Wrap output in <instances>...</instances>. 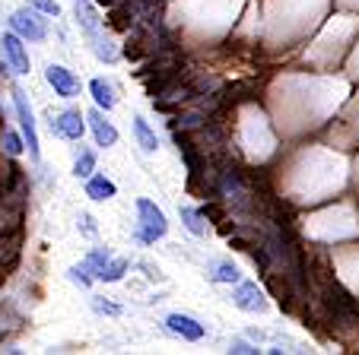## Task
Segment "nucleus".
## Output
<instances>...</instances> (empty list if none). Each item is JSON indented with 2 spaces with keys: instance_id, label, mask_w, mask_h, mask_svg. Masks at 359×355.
Segmentation results:
<instances>
[{
  "instance_id": "412c9836",
  "label": "nucleus",
  "mask_w": 359,
  "mask_h": 355,
  "mask_svg": "<svg viewBox=\"0 0 359 355\" xmlns=\"http://www.w3.org/2000/svg\"><path fill=\"white\" fill-rule=\"evenodd\" d=\"M89 92H93V99H95V105L99 108H115V102H118V95H115V86L111 83H105V80H93L89 83Z\"/></svg>"
},
{
  "instance_id": "7ed1b4c3",
  "label": "nucleus",
  "mask_w": 359,
  "mask_h": 355,
  "mask_svg": "<svg viewBox=\"0 0 359 355\" xmlns=\"http://www.w3.org/2000/svg\"><path fill=\"white\" fill-rule=\"evenodd\" d=\"M359 32V16L353 13H337L327 20V26L321 29V35L309 45L305 51V64H312L318 70H327L344 57V51L350 48L353 35Z\"/></svg>"
},
{
  "instance_id": "6e6552de",
  "label": "nucleus",
  "mask_w": 359,
  "mask_h": 355,
  "mask_svg": "<svg viewBox=\"0 0 359 355\" xmlns=\"http://www.w3.org/2000/svg\"><path fill=\"white\" fill-rule=\"evenodd\" d=\"M76 20H80L83 35H86V41L93 45L95 57L105 61V64H115L118 61V48L109 35L99 32V22H95V13H93V7H89V0H76Z\"/></svg>"
},
{
  "instance_id": "f8f14e48",
  "label": "nucleus",
  "mask_w": 359,
  "mask_h": 355,
  "mask_svg": "<svg viewBox=\"0 0 359 355\" xmlns=\"http://www.w3.org/2000/svg\"><path fill=\"white\" fill-rule=\"evenodd\" d=\"M10 29H13L16 35H22V39H29V41H45V35H48L45 22H41V16L35 13V10H13V16H10Z\"/></svg>"
},
{
  "instance_id": "c756f323",
  "label": "nucleus",
  "mask_w": 359,
  "mask_h": 355,
  "mask_svg": "<svg viewBox=\"0 0 359 355\" xmlns=\"http://www.w3.org/2000/svg\"><path fill=\"white\" fill-rule=\"evenodd\" d=\"M80 219H83V232H86V235H95V225H93V219H89L86 213H83Z\"/></svg>"
},
{
  "instance_id": "6ab92c4d",
  "label": "nucleus",
  "mask_w": 359,
  "mask_h": 355,
  "mask_svg": "<svg viewBox=\"0 0 359 355\" xmlns=\"http://www.w3.org/2000/svg\"><path fill=\"white\" fill-rule=\"evenodd\" d=\"M128 270H130V263L124 260V257H115V254H111L109 260H105V267L95 273V279H99V282H118L124 273H128Z\"/></svg>"
},
{
  "instance_id": "f03ea898",
  "label": "nucleus",
  "mask_w": 359,
  "mask_h": 355,
  "mask_svg": "<svg viewBox=\"0 0 359 355\" xmlns=\"http://www.w3.org/2000/svg\"><path fill=\"white\" fill-rule=\"evenodd\" d=\"M280 190H286V200L309 207L327 197L340 194L346 184V159L325 146H302L280 165L277 178Z\"/></svg>"
},
{
  "instance_id": "0eeeda50",
  "label": "nucleus",
  "mask_w": 359,
  "mask_h": 355,
  "mask_svg": "<svg viewBox=\"0 0 359 355\" xmlns=\"http://www.w3.org/2000/svg\"><path fill=\"white\" fill-rule=\"evenodd\" d=\"M327 146L340 149V153L359 146V95H353V99L346 102L340 118L331 124V130H327Z\"/></svg>"
},
{
  "instance_id": "dca6fc26",
  "label": "nucleus",
  "mask_w": 359,
  "mask_h": 355,
  "mask_svg": "<svg viewBox=\"0 0 359 355\" xmlns=\"http://www.w3.org/2000/svg\"><path fill=\"white\" fill-rule=\"evenodd\" d=\"M165 327H169L175 336L188 340V342H197V340H203V336H207V327H203L201 321H194L191 314H169V317H165Z\"/></svg>"
},
{
  "instance_id": "bb28decb",
  "label": "nucleus",
  "mask_w": 359,
  "mask_h": 355,
  "mask_svg": "<svg viewBox=\"0 0 359 355\" xmlns=\"http://www.w3.org/2000/svg\"><path fill=\"white\" fill-rule=\"evenodd\" d=\"M93 308L99 311V314H111V317H118V314H121V308H118V305H111V302H102V298H93Z\"/></svg>"
},
{
  "instance_id": "aec40b11",
  "label": "nucleus",
  "mask_w": 359,
  "mask_h": 355,
  "mask_svg": "<svg viewBox=\"0 0 359 355\" xmlns=\"http://www.w3.org/2000/svg\"><path fill=\"white\" fill-rule=\"evenodd\" d=\"M210 276L217 282H226V286L242 282V273H238V267L232 260H210Z\"/></svg>"
},
{
  "instance_id": "2eb2a0df",
  "label": "nucleus",
  "mask_w": 359,
  "mask_h": 355,
  "mask_svg": "<svg viewBox=\"0 0 359 355\" xmlns=\"http://www.w3.org/2000/svg\"><path fill=\"white\" fill-rule=\"evenodd\" d=\"M22 35L16 32H7L4 35V57L10 61V67H13V74L26 76L29 74V54H26V45H22Z\"/></svg>"
},
{
  "instance_id": "ddd939ff",
  "label": "nucleus",
  "mask_w": 359,
  "mask_h": 355,
  "mask_svg": "<svg viewBox=\"0 0 359 355\" xmlns=\"http://www.w3.org/2000/svg\"><path fill=\"white\" fill-rule=\"evenodd\" d=\"M83 130H86V114H80L76 108H67V111L55 114L51 118V134L64 137V140H80Z\"/></svg>"
},
{
  "instance_id": "9b49d317",
  "label": "nucleus",
  "mask_w": 359,
  "mask_h": 355,
  "mask_svg": "<svg viewBox=\"0 0 359 355\" xmlns=\"http://www.w3.org/2000/svg\"><path fill=\"white\" fill-rule=\"evenodd\" d=\"M232 305L238 311H248V314H264L267 311V298L255 282H236L232 286Z\"/></svg>"
},
{
  "instance_id": "9d476101",
  "label": "nucleus",
  "mask_w": 359,
  "mask_h": 355,
  "mask_svg": "<svg viewBox=\"0 0 359 355\" xmlns=\"http://www.w3.org/2000/svg\"><path fill=\"white\" fill-rule=\"evenodd\" d=\"M13 105H16V114H20V127H22V137H26L29 155L39 159V130H35V114H32V105H29V99H26L22 89H13Z\"/></svg>"
},
{
  "instance_id": "4468645a",
  "label": "nucleus",
  "mask_w": 359,
  "mask_h": 355,
  "mask_svg": "<svg viewBox=\"0 0 359 355\" xmlns=\"http://www.w3.org/2000/svg\"><path fill=\"white\" fill-rule=\"evenodd\" d=\"M45 80L51 83L55 95H61V99H76V95H80V80L74 76V70L61 67V64H48Z\"/></svg>"
},
{
  "instance_id": "f3484780",
  "label": "nucleus",
  "mask_w": 359,
  "mask_h": 355,
  "mask_svg": "<svg viewBox=\"0 0 359 355\" xmlns=\"http://www.w3.org/2000/svg\"><path fill=\"white\" fill-rule=\"evenodd\" d=\"M86 124H89V130H93V137H95V143H99V146L109 149V146H115V143H118V130L105 121V114H102V111H95V108H93V111H86Z\"/></svg>"
},
{
  "instance_id": "c85d7f7f",
  "label": "nucleus",
  "mask_w": 359,
  "mask_h": 355,
  "mask_svg": "<svg viewBox=\"0 0 359 355\" xmlns=\"http://www.w3.org/2000/svg\"><path fill=\"white\" fill-rule=\"evenodd\" d=\"M350 76L359 80V48H356V54H353V61H350Z\"/></svg>"
},
{
  "instance_id": "f257e3e1",
  "label": "nucleus",
  "mask_w": 359,
  "mask_h": 355,
  "mask_svg": "<svg viewBox=\"0 0 359 355\" xmlns=\"http://www.w3.org/2000/svg\"><path fill=\"white\" fill-rule=\"evenodd\" d=\"M350 92L340 76H309V74H280L271 83V114L283 137H299L315 130L344 105Z\"/></svg>"
},
{
  "instance_id": "7c9ffc66",
  "label": "nucleus",
  "mask_w": 359,
  "mask_h": 355,
  "mask_svg": "<svg viewBox=\"0 0 359 355\" xmlns=\"http://www.w3.org/2000/svg\"><path fill=\"white\" fill-rule=\"evenodd\" d=\"M353 184H356V190H359V155H356V162H353Z\"/></svg>"
},
{
  "instance_id": "2f4dec72",
  "label": "nucleus",
  "mask_w": 359,
  "mask_h": 355,
  "mask_svg": "<svg viewBox=\"0 0 359 355\" xmlns=\"http://www.w3.org/2000/svg\"><path fill=\"white\" fill-rule=\"evenodd\" d=\"M340 7H353V10H359V0H340Z\"/></svg>"
},
{
  "instance_id": "4be33fe9",
  "label": "nucleus",
  "mask_w": 359,
  "mask_h": 355,
  "mask_svg": "<svg viewBox=\"0 0 359 355\" xmlns=\"http://www.w3.org/2000/svg\"><path fill=\"white\" fill-rule=\"evenodd\" d=\"M178 213H182V222H184V228H188L191 235H197V238L207 235V222H203V216H201V209L197 207H178Z\"/></svg>"
},
{
  "instance_id": "1a4fd4ad",
  "label": "nucleus",
  "mask_w": 359,
  "mask_h": 355,
  "mask_svg": "<svg viewBox=\"0 0 359 355\" xmlns=\"http://www.w3.org/2000/svg\"><path fill=\"white\" fill-rule=\"evenodd\" d=\"M331 260H334V270H337V279L344 282L353 295H359V244L334 248Z\"/></svg>"
},
{
  "instance_id": "423d86ee",
  "label": "nucleus",
  "mask_w": 359,
  "mask_h": 355,
  "mask_svg": "<svg viewBox=\"0 0 359 355\" xmlns=\"http://www.w3.org/2000/svg\"><path fill=\"white\" fill-rule=\"evenodd\" d=\"M137 207V225H134V238L140 244H156L165 232H169V222H165V213L156 207L153 200L140 197L134 203Z\"/></svg>"
},
{
  "instance_id": "20e7f679",
  "label": "nucleus",
  "mask_w": 359,
  "mask_h": 355,
  "mask_svg": "<svg viewBox=\"0 0 359 355\" xmlns=\"http://www.w3.org/2000/svg\"><path fill=\"white\" fill-rule=\"evenodd\" d=\"M302 232L321 244H334V242H346L359 235V213L353 207V200H340L334 207L312 213L302 219Z\"/></svg>"
},
{
  "instance_id": "39448f33",
  "label": "nucleus",
  "mask_w": 359,
  "mask_h": 355,
  "mask_svg": "<svg viewBox=\"0 0 359 355\" xmlns=\"http://www.w3.org/2000/svg\"><path fill=\"white\" fill-rule=\"evenodd\" d=\"M238 146L248 155V162H267L277 153V134H273L267 114L258 105H242L238 108Z\"/></svg>"
},
{
  "instance_id": "393cba45",
  "label": "nucleus",
  "mask_w": 359,
  "mask_h": 355,
  "mask_svg": "<svg viewBox=\"0 0 359 355\" xmlns=\"http://www.w3.org/2000/svg\"><path fill=\"white\" fill-rule=\"evenodd\" d=\"M4 149H7L10 155H20L22 153V140L13 134V130H4Z\"/></svg>"
},
{
  "instance_id": "a878e982",
  "label": "nucleus",
  "mask_w": 359,
  "mask_h": 355,
  "mask_svg": "<svg viewBox=\"0 0 359 355\" xmlns=\"http://www.w3.org/2000/svg\"><path fill=\"white\" fill-rule=\"evenodd\" d=\"M29 4H32L39 13H48V16H57V13H61V7H57L55 0H29Z\"/></svg>"
},
{
  "instance_id": "a211bd4d",
  "label": "nucleus",
  "mask_w": 359,
  "mask_h": 355,
  "mask_svg": "<svg viewBox=\"0 0 359 355\" xmlns=\"http://www.w3.org/2000/svg\"><path fill=\"white\" fill-rule=\"evenodd\" d=\"M118 194V188L105 178V174H93V178H86V197H93V200H111V197Z\"/></svg>"
},
{
  "instance_id": "b1692460",
  "label": "nucleus",
  "mask_w": 359,
  "mask_h": 355,
  "mask_svg": "<svg viewBox=\"0 0 359 355\" xmlns=\"http://www.w3.org/2000/svg\"><path fill=\"white\" fill-rule=\"evenodd\" d=\"M93 172H95V153L93 149H80L74 162V174L76 178H93Z\"/></svg>"
},
{
  "instance_id": "cd10ccee",
  "label": "nucleus",
  "mask_w": 359,
  "mask_h": 355,
  "mask_svg": "<svg viewBox=\"0 0 359 355\" xmlns=\"http://www.w3.org/2000/svg\"><path fill=\"white\" fill-rule=\"evenodd\" d=\"M229 349H232V352H258V346H251L248 340H232Z\"/></svg>"
},
{
  "instance_id": "5701e85b",
  "label": "nucleus",
  "mask_w": 359,
  "mask_h": 355,
  "mask_svg": "<svg viewBox=\"0 0 359 355\" xmlns=\"http://www.w3.org/2000/svg\"><path fill=\"white\" fill-rule=\"evenodd\" d=\"M134 134H137V143H140V149H143V153H156V149H159L156 134L149 130V124L143 121L140 114H137V118H134Z\"/></svg>"
}]
</instances>
